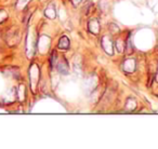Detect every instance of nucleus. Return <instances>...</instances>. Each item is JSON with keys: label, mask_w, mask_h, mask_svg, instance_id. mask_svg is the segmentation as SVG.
<instances>
[{"label": "nucleus", "mask_w": 158, "mask_h": 149, "mask_svg": "<svg viewBox=\"0 0 158 149\" xmlns=\"http://www.w3.org/2000/svg\"><path fill=\"white\" fill-rule=\"evenodd\" d=\"M57 70L63 74H67L69 72L68 64H67L65 58H61V60H60V62L57 63Z\"/></svg>", "instance_id": "f03ea898"}, {"label": "nucleus", "mask_w": 158, "mask_h": 149, "mask_svg": "<svg viewBox=\"0 0 158 149\" xmlns=\"http://www.w3.org/2000/svg\"><path fill=\"white\" fill-rule=\"evenodd\" d=\"M102 47H103L104 51L109 55H113L114 53V47L113 42H112V39L107 36H104L103 39H102Z\"/></svg>", "instance_id": "f257e3e1"}, {"label": "nucleus", "mask_w": 158, "mask_h": 149, "mask_svg": "<svg viewBox=\"0 0 158 149\" xmlns=\"http://www.w3.org/2000/svg\"><path fill=\"white\" fill-rule=\"evenodd\" d=\"M126 45V43H125L124 40H121V39L116 40V42H115V45H116V48H117V50H118L119 53H121L125 50V48H126V45Z\"/></svg>", "instance_id": "423d86ee"}, {"label": "nucleus", "mask_w": 158, "mask_h": 149, "mask_svg": "<svg viewBox=\"0 0 158 149\" xmlns=\"http://www.w3.org/2000/svg\"><path fill=\"white\" fill-rule=\"evenodd\" d=\"M89 30L94 35L100 32V23L96 18H93L89 22Z\"/></svg>", "instance_id": "7ed1b4c3"}, {"label": "nucleus", "mask_w": 158, "mask_h": 149, "mask_svg": "<svg viewBox=\"0 0 158 149\" xmlns=\"http://www.w3.org/2000/svg\"><path fill=\"white\" fill-rule=\"evenodd\" d=\"M59 48L62 50H67L69 48V40L66 36H63L59 41Z\"/></svg>", "instance_id": "39448f33"}, {"label": "nucleus", "mask_w": 158, "mask_h": 149, "mask_svg": "<svg viewBox=\"0 0 158 149\" xmlns=\"http://www.w3.org/2000/svg\"><path fill=\"white\" fill-rule=\"evenodd\" d=\"M73 1H74V5H78L81 0H73Z\"/></svg>", "instance_id": "0eeeda50"}, {"label": "nucleus", "mask_w": 158, "mask_h": 149, "mask_svg": "<svg viewBox=\"0 0 158 149\" xmlns=\"http://www.w3.org/2000/svg\"><path fill=\"white\" fill-rule=\"evenodd\" d=\"M136 69V60L133 58H130V60H127L124 63V70L127 72H132Z\"/></svg>", "instance_id": "20e7f679"}]
</instances>
